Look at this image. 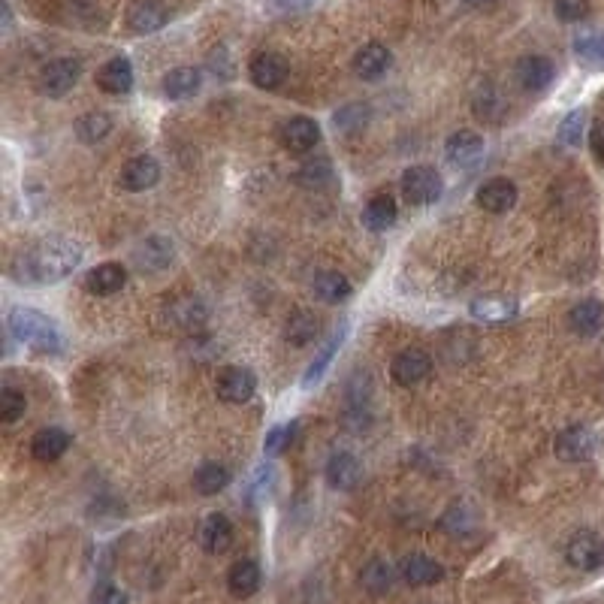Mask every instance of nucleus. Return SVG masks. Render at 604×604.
<instances>
[{"label":"nucleus","instance_id":"nucleus-1","mask_svg":"<svg viewBox=\"0 0 604 604\" xmlns=\"http://www.w3.org/2000/svg\"><path fill=\"white\" fill-rule=\"evenodd\" d=\"M85 248L76 239L67 236H52L43 242H34L31 248H25L13 266L10 275L19 278L22 284H55L64 281L67 275L76 272V266L82 263Z\"/></svg>","mask_w":604,"mask_h":604},{"label":"nucleus","instance_id":"nucleus-2","mask_svg":"<svg viewBox=\"0 0 604 604\" xmlns=\"http://www.w3.org/2000/svg\"><path fill=\"white\" fill-rule=\"evenodd\" d=\"M7 327L13 333V339H19L25 348H31L34 354H58L64 348V336L55 318L28 309V306H16L7 318Z\"/></svg>","mask_w":604,"mask_h":604},{"label":"nucleus","instance_id":"nucleus-3","mask_svg":"<svg viewBox=\"0 0 604 604\" xmlns=\"http://www.w3.org/2000/svg\"><path fill=\"white\" fill-rule=\"evenodd\" d=\"M79 76H82V61L64 55V58H52L49 64H43V70L37 76V85H40V91L46 97L58 100V97H67L76 88Z\"/></svg>","mask_w":604,"mask_h":604},{"label":"nucleus","instance_id":"nucleus-4","mask_svg":"<svg viewBox=\"0 0 604 604\" xmlns=\"http://www.w3.org/2000/svg\"><path fill=\"white\" fill-rule=\"evenodd\" d=\"M441 191H444L441 173L432 167L417 164L402 173V194L411 206H432L441 200Z\"/></svg>","mask_w":604,"mask_h":604},{"label":"nucleus","instance_id":"nucleus-5","mask_svg":"<svg viewBox=\"0 0 604 604\" xmlns=\"http://www.w3.org/2000/svg\"><path fill=\"white\" fill-rule=\"evenodd\" d=\"M565 562L574 568V571H598L604 565V541L598 532L592 529H580L568 538L565 544Z\"/></svg>","mask_w":604,"mask_h":604},{"label":"nucleus","instance_id":"nucleus-6","mask_svg":"<svg viewBox=\"0 0 604 604\" xmlns=\"http://www.w3.org/2000/svg\"><path fill=\"white\" fill-rule=\"evenodd\" d=\"M553 450H556V457L565 460V463H586L592 457V450H595V435H592L589 426L571 423V426L559 429V435L553 441Z\"/></svg>","mask_w":604,"mask_h":604},{"label":"nucleus","instance_id":"nucleus-7","mask_svg":"<svg viewBox=\"0 0 604 604\" xmlns=\"http://www.w3.org/2000/svg\"><path fill=\"white\" fill-rule=\"evenodd\" d=\"M215 390H218V399L230 402V405H245L254 399L257 393V378L251 369L245 366H224L218 372V381H215Z\"/></svg>","mask_w":604,"mask_h":604},{"label":"nucleus","instance_id":"nucleus-8","mask_svg":"<svg viewBox=\"0 0 604 604\" xmlns=\"http://www.w3.org/2000/svg\"><path fill=\"white\" fill-rule=\"evenodd\" d=\"M429 372H432V357L423 348H405L390 363V375L399 387H417L420 381L429 378Z\"/></svg>","mask_w":604,"mask_h":604},{"label":"nucleus","instance_id":"nucleus-9","mask_svg":"<svg viewBox=\"0 0 604 604\" xmlns=\"http://www.w3.org/2000/svg\"><path fill=\"white\" fill-rule=\"evenodd\" d=\"M278 139L287 151H293V155H306V151H312L321 142V127L315 118L296 115L278 127Z\"/></svg>","mask_w":604,"mask_h":604},{"label":"nucleus","instance_id":"nucleus-10","mask_svg":"<svg viewBox=\"0 0 604 604\" xmlns=\"http://www.w3.org/2000/svg\"><path fill=\"white\" fill-rule=\"evenodd\" d=\"M167 22H170V10L161 0H133L127 7V28L139 37L158 34L161 28H167Z\"/></svg>","mask_w":604,"mask_h":604},{"label":"nucleus","instance_id":"nucleus-11","mask_svg":"<svg viewBox=\"0 0 604 604\" xmlns=\"http://www.w3.org/2000/svg\"><path fill=\"white\" fill-rule=\"evenodd\" d=\"M161 182V164L151 158V155H136L124 164L121 176H118V185L130 194H142V191H151Z\"/></svg>","mask_w":604,"mask_h":604},{"label":"nucleus","instance_id":"nucleus-12","mask_svg":"<svg viewBox=\"0 0 604 604\" xmlns=\"http://www.w3.org/2000/svg\"><path fill=\"white\" fill-rule=\"evenodd\" d=\"M484 136L475 133V130H457L453 136H447L444 142V158L453 164V167H475L481 158H484Z\"/></svg>","mask_w":604,"mask_h":604},{"label":"nucleus","instance_id":"nucleus-13","mask_svg":"<svg viewBox=\"0 0 604 604\" xmlns=\"http://www.w3.org/2000/svg\"><path fill=\"white\" fill-rule=\"evenodd\" d=\"M287 73H290V67H287V61L278 52H257L248 61V79L257 88H263V91L281 88L284 79H287Z\"/></svg>","mask_w":604,"mask_h":604},{"label":"nucleus","instance_id":"nucleus-14","mask_svg":"<svg viewBox=\"0 0 604 604\" xmlns=\"http://www.w3.org/2000/svg\"><path fill=\"white\" fill-rule=\"evenodd\" d=\"M469 312H472V318L481 321V324H508V321L517 318L520 302L511 299V296H502V293H487V296L472 299Z\"/></svg>","mask_w":604,"mask_h":604},{"label":"nucleus","instance_id":"nucleus-15","mask_svg":"<svg viewBox=\"0 0 604 604\" xmlns=\"http://www.w3.org/2000/svg\"><path fill=\"white\" fill-rule=\"evenodd\" d=\"M324 475H327V484H330L333 490L348 493V490H354V487L363 481V466H360V460L354 457V453L336 450V453H330Z\"/></svg>","mask_w":604,"mask_h":604},{"label":"nucleus","instance_id":"nucleus-16","mask_svg":"<svg viewBox=\"0 0 604 604\" xmlns=\"http://www.w3.org/2000/svg\"><path fill=\"white\" fill-rule=\"evenodd\" d=\"M399 577L408 583V586H435L444 580V565L435 562L432 556L426 553H408L402 556L399 562Z\"/></svg>","mask_w":604,"mask_h":604},{"label":"nucleus","instance_id":"nucleus-17","mask_svg":"<svg viewBox=\"0 0 604 604\" xmlns=\"http://www.w3.org/2000/svg\"><path fill=\"white\" fill-rule=\"evenodd\" d=\"M209 318V309L200 296H176L173 302H167V321L176 324L179 330H200Z\"/></svg>","mask_w":604,"mask_h":604},{"label":"nucleus","instance_id":"nucleus-18","mask_svg":"<svg viewBox=\"0 0 604 604\" xmlns=\"http://www.w3.org/2000/svg\"><path fill=\"white\" fill-rule=\"evenodd\" d=\"M133 263L139 266V272H164L173 263V242L167 236H148L136 251H133Z\"/></svg>","mask_w":604,"mask_h":604},{"label":"nucleus","instance_id":"nucleus-19","mask_svg":"<svg viewBox=\"0 0 604 604\" xmlns=\"http://www.w3.org/2000/svg\"><path fill=\"white\" fill-rule=\"evenodd\" d=\"M514 76H517V85H520V88H526V91H544V88L553 85L556 67H553V61L544 58V55H526V58L517 64Z\"/></svg>","mask_w":604,"mask_h":604},{"label":"nucleus","instance_id":"nucleus-20","mask_svg":"<svg viewBox=\"0 0 604 604\" xmlns=\"http://www.w3.org/2000/svg\"><path fill=\"white\" fill-rule=\"evenodd\" d=\"M517 185L511 179H490L478 191V206L490 215H505L517 206Z\"/></svg>","mask_w":604,"mask_h":604},{"label":"nucleus","instance_id":"nucleus-21","mask_svg":"<svg viewBox=\"0 0 604 604\" xmlns=\"http://www.w3.org/2000/svg\"><path fill=\"white\" fill-rule=\"evenodd\" d=\"M70 432L67 429H61V426H46V429H40L34 438H31V453H34V460H40V463H55V460H61L64 453L70 450Z\"/></svg>","mask_w":604,"mask_h":604},{"label":"nucleus","instance_id":"nucleus-22","mask_svg":"<svg viewBox=\"0 0 604 604\" xmlns=\"http://www.w3.org/2000/svg\"><path fill=\"white\" fill-rule=\"evenodd\" d=\"M393 64V55L384 43H366L363 49H357L354 55V73L366 82H375L381 79Z\"/></svg>","mask_w":604,"mask_h":604},{"label":"nucleus","instance_id":"nucleus-23","mask_svg":"<svg viewBox=\"0 0 604 604\" xmlns=\"http://www.w3.org/2000/svg\"><path fill=\"white\" fill-rule=\"evenodd\" d=\"M260 583H263V571H260V565L254 562V559H239V562H233L230 565V571H227V589H230V595L233 598H251L257 589H260Z\"/></svg>","mask_w":604,"mask_h":604},{"label":"nucleus","instance_id":"nucleus-24","mask_svg":"<svg viewBox=\"0 0 604 604\" xmlns=\"http://www.w3.org/2000/svg\"><path fill=\"white\" fill-rule=\"evenodd\" d=\"M568 327L577 336H598L604 330V306L598 299H580L568 312Z\"/></svg>","mask_w":604,"mask_h":604},{"label":"nucleus","instance_id":"nucleus-25","mask_svg":"<svg viewBox=\"0 0 604 604\" xmlns=\"http://www.w3.org/2000/svg\"><path fill=\"white\" fill-rule=\"evenodd\" d=\"M127 284V269L121 263H100L85 275V290L94 296H112L124 290Z\"/></svg>","mask_w":604,"mask_h":604},{"label":"nucleus","instance_id":"nucleus-26","mask_svg":"<svg viewBox=\"0 0 604 604\" xmlns=\"http://www.w3.org/2000/svg\"><path fill=\"white\" fill-rule=\"evenodd\" d=\"M200 544H203V550L212 553V556L227 553L230 544H233V523H230L224 514H218V511L209 514V517L203 520V526H200Z\"/></svg>","mask_w":604,"mask_h":604},{"label":"nucleus","instance_id":"nucleus-27","mask_svg":"<svg viewBox=\"0 0 604 604\" xmlns=\"http://www.w3.org/2000/svg\"><path fill=\"white\" fill-rule=\"evenodd\" d=\"M161 88H164V97L170 100H191L203 88V73L197 67H176L164 76Z\"/></svg>","mask_w":604,"mask_h":604},{"label":"nucleus","instance_id":"nucleus-28","mask_svg":"<svg viewBox=\"0 0 604 604\" xmlns=\"http://www.w3.org/2000/svg\"><path fill=\"white\" fill-rule=\"evenodd\" d=\"M396 580H402L399 577V565H393L387 559H369L363 565V571H360V583L372 595H387L396 586Z\"/></svg>","mask_w":604,"mask_h":604},{"label":"nucleus","instance_id":"nucleus-29","mask_svg":"<svg viewBox=\"0 0 604 604\" xmlns=\"http://www.w3.org/2000/svg\"><path fill=\"white\" fill-rule=\"evenodd\" d=\"M438 526H441V532H447L450 538H469V535L478 532L481 520H478V511H475L472 505L457 502V505H450V508L441 514Z\"/></svg>","mask_w":604,"mask_h":604},{"label":"nucleus","instance_id":"nucleus-30","mask_svg":"<svg viewBox=\"0 0 604 604\" xmlns=\"http://www.w3.org/2000/svg\"><path fill=\"white\" fill-rule=\"evenodd\" d=\"M133 64L124 58V55H118V58H109L103 67H100V73H97V85L106 91V94H127L130 88H133Z\"/></svg>","mask_w":604,"mask_h":604},{"label":"nucleus","instance_id":"nucleus-31","mask_svg":"<svg viewBox=\"0 0 604 604\" xmlns=\"http://www.w3.org/2000/svg\"><path fill=\"white\" fill-rule=\"evenodd\" d=\"M318 336H321V318H318L315 312L299 309V312H293V315L287 318V324H284V339H287L290 345H296V348L312 345Z\"/></svg>","mask_w":604,"mask_h":604},{"label":"nucleus","instance_id":"nucleus-32","mask_svg":"<svg viewBox=\"0 0 604 604\" xmlns=\"http://www.w3.org/2000/svg\"><path fill=\"white\" fill-rule=\"evenodd\" d=\"M399 218V209H396V200L390 194H375L369 197V203L363 206V224L366 230L372 233H384L396 224Z\"/></svg>","mask_w":604,"mask_h":604},{"label":"nucleus","instance_id":"nucleus-33","mask_svg":"<svg viewBox=\"0 0 604 604\" xmlns=\"http://www.w3.org/2000/svg\"><path fill=\"white\" fill-rule=\"evenodd\" d=\"M312 287H315V296L324 299V302H345V299L354 293L348 275L339 272V269H324V272H318L315 281H312Z\"/></svg>","mask_w":604,"mask_h":604},{"label":"nucleus","instance_id":"nucleus-34","mask_svg":"<svg viewBox=\"0 0 604 604\" xmlns=\"http://www.w3.org/2000/svg\"><path fill=\"white\" fill-rule=\"evenodd\" d=\"M345 336H348V324H342L327 342H324V348H321V354L315 357V363L306 369V378H302V387H315L321 378H324V372L330 369V363H333V357H336V351L342 348V342H345Z\"/></svg>","mask_w":604,"mask_h":604},{"label":"nucleus","instance_id":"nucleus-35","mask_svg":"<svg viewBox=\"0 0 604 604\" xmlns=\"http://www.w3.org/2000/svg\"><path fill=\"white\" fill-rule=\"evenodd\" d=\"M230 469L224 463H203L197 472H194V487L200 496H218L221 490H227L230 484Z\"/></svg>","mask_w":604,"mask_h":604},{"label":"nucleus","instance_id":"nucleus-36","mask_svg":"<svg viewBox=\"0 0 604 604\" xmlns=\"http://www.w3.org/2000/svg\"><path fill=\"white\" fill-rule=\"evenodd\" d=\"M112 133V118L106 112H85L76 121V139L85 145H97Z\"/></svg>","mask_w":604,"mask_h":604},{"label":"nucleus","instance_id":"nucleus-37","mask_svg":"<svg viewBox=\"0 0 604 604\" xmlns=\"http://www.w3.org/2000/svg\"><path fill=\"white\" fill-rule=\"evenodd\" d=\"M472 106H475V112H478L481 118H487V121H499V118H502V112H505V100H502L499 88H496V85H490V82H484V85L475 91Z\"/></svg>","mask_w":604,"mask_h":604},{"label":"nucleus","instance_id":"nucleus-38","mask_svg":"<svg viewBox=\"0 0 604 604\" xmlns=\"http://www.w3.org/2000/svg\"><path fill=\"white\" fill-rule=\"evenodd\" d=\"M25 411H28V396L22 390H16V387L0 390V423L10 426V423L22 420Z\"/></svg>","mask_w":604,"mask_h":604},{"label":"nucleus","instance_id":"nucleus-39","mask_svg":"<svg viewBox=\"0 0 604 604\" xmlns=\"http://www.w3.org/2000/svg\"><path fill=\"white\" fill-rule=\"evenodd\" d=\"M574 55L592 67H604V34H583L574 40Z\"/></svg>","mask_w":604,"mask_h":604},{"label":"nucleus","instance_id":"nucleus-40","mask_svg":"<svg viewBox=\"0 0 604 604\" xmlns=\"http://www.w3.org/2000/svg\"><path fill=\"white\" fill-rule=\"evenodd\" d=\"M366 121H369V106L366 103H348V106H342L336 112V127L342 133H357V130L366 127Z\"/></svg>","mask_w":604,"mask_h":604},{"label":"nucleus","instance_id":"nucleus-41","mask_svg":"<svg viewBox=\"0 0 604 604\" xmlns=\"http://www.w3.org/2000/svg\"><path fill=\"white\" fill-rule=\"evenodd\" d=\"M583 136H586V109H571L559 124V142L580 145Z\"/></svg>","mask_w":604,"mask_h":604},{"label":"nucleus","instance_id":"nucleus-42","mask_svg":"<svg viewBox=\"0 0 604 604\" xmlns=\"http://www.w3.org/2000/svg\"><path fill=\"white\" fill-rule=\"evenodd\" d=\"M299 182L306 185V188H324V185L333 182V167L327 161H315V164L299 170Z\"/></svg>","mask_w":604,"mask_h":604},{"label":"nucleus","instance_id":"nucleus-43","mask_svg":"<svg viewBox=\"0 0 604 604\" xmlns=\"http://www.w3.org/2000/svg\"><path fill=\"white\" fill-rule=\"evenodd\" d=\"M293 435H296V423H281V426H275L269 435H266V441H263V450L266 453H281V450H287L290 447V441H293Z\"/></svg>","mask_w":604,"mask_h":604},{"label":"nucleus","instance_id":"nucleus-44","mask_svg":"<svg viewBox=\"0 0 604 604\" xmlns=\"http://www.w3.org/2000/svg\"><path fill=\"white\" fill-rule=\"evenodd\" d=\"M553 13L562 22H583L589 16V0H553Z\"/></svg>","mask_w":604,"mask_h":604},{"label":"nucleus","instance_id":"nucleus-45","mask_svg":"<svg viewBox=\"0 0 604 604\" xmlns=\"http://www.w3.org/2000/svg\"><path fill=\"white\" fill-rule=\"evenodd\" d=\"M91 604H127V592L115 583H100L91 592Z\"/></svg>","mask_w":604,"mask_h":604},{"label":"nucleus","instance_id":"nucleus-46","mask_svg":"<svg viewBox=\"0 0 604 604\" xmlns=\"http://www.w3.org/2000/svg\"><path fill=\"white\" fill-rule=\"evenodd\" d=\"M589 148H592V158L604 167V121L592 124V130H589Z\"/></svg>","mask_w":604,"mask_h":604},{"label":"nucleus","instance_id":"nucleus-47","mask_svg":"<svg viewBox=\"0 0 604 604\" xmlns=\"http://www.w3.org/2000/svg\"><path fill=\"white\" fill-rule=\"evenodd\" d=\"M269 4H272L278 13H302V10L315 7L318 0H269Z\"/></svg>","mask_w":604,"mask_h":604},{"label":"nucleus","instance_id":"nucleus-48","mask_svg":"<svg viewBox=\"0 0 604 604\" xmlns=\"http://www.w3.org/2000/svg\"><path fill=\"white\" fill-rule=\"evenodd\" d=\"M466 4H490V0H466Z\"/></svg>","mask_w":604,"mask_h":604}]
</instances>
